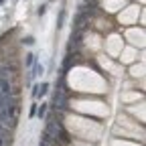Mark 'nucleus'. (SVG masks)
<instances>
[{"instance_id": "1", "label": "nucleus", "mask_w": 146, "mask_h": 146, "mask_svg": "<svg viewBox=\"0 0 146 146\" xmlns=\"http://www.w3.org/2000/svg\"><path fill=\"white\" fill-rule=\"evenodd\" d=\"M57 130H59V142H63V144H67L69 142V132L65 130V128L57 122Z\"/></svg>"}, {"instance_id": "2", "label": "nucleus", "mask_w": 146, "mask_h": 146, "mask_svg": "<svg viewBox=\"0 0 146 146\" xmlns=\"http://www.w3.org/2000/svg\"><path fill=\"white\" fill-rule=\"evenodd\" d=\"M83 21H85V12H79V14H77V18H75V25H73V27L81 31V27H83L81 23H83Z\"/></svg>"}, {"instance_id": "3", "label": "nucleus", "mask_w": 146, "mask_h": 146, "mask_svg": "<svg viewBox=\"0 0 146 146\" xmlns=\"http://www.w3.org/2000/svg\"><path fill=\"white\" fill-rule=\"evenodd\" d=\"M63 23H65V10H61V12H59V18H57V29H61V27H63Z\"/></svg>"}, {"instance_id": "4", "label": "nucleus", "mask_w": 146, "mask_h": 146, "mask_svg": "<svg viewBox=\"0 0 146 146\" xmlns=\"http://www.w3.org/2000/svg\"><path fill=\"white\" fill-rule=\"evenodd\" d=\"M45 114H47V106H41V110H36V114H35V116H39V118H45Z\"/></svg>"}, {"instance_id": "5", "label": "nucleus", "mask_w": 146, "mask_h": 146, "mask_svg": "<svg viewBox=\"0 0 146 146\" xmlns=\"http://www.w3.org/2000/svg\"><path fill=\"white\" fill-rule=\"evenodd\" d=\"M33 63H35V55L29 53V55H27V65H33Z\"/></svg>"}, {"instance_id": "6", "label": "nucleus", "mask_w": 146, "mask_h": 146, "mask_svg": "<svg viewBox=\"0 0 146 146\" xmlns=\"http://www.w3.org/2000/svg\"><path fill=\"white\" fill-rule=\"evenodd\" d=\"M45 10H47V6L43 4V6H39V10H36V14H39V16H43V14H45Z\"/></svg>"}, {"instance_id": "7", "label": "nucleus", "mask_w": 146, "mask_h": 146, "mask_svg": "<svg viewBox=\"0 0 146 146\" xmlns=\"http://www.w3.org/2000/svg\"><path fill=\"white\" fill-rule=\"evenodd\" d=\"M25 43H27V45H33V43H35V39H33V36H27Z\"/></svg>"}, {"instance_id": "8", "label": "nucleus", "mask_w": 146, "mask_h": 146, "mask_svg": "<svg viewBox=\"0 0 146 146\" xmlns=\"http://www.w3.org/2000/svg\"><path fill=\"white\" fill-rule=\"evenodd\" d=\"M0 4H2V0H0Z\"/></svg>"}]
</instances>
